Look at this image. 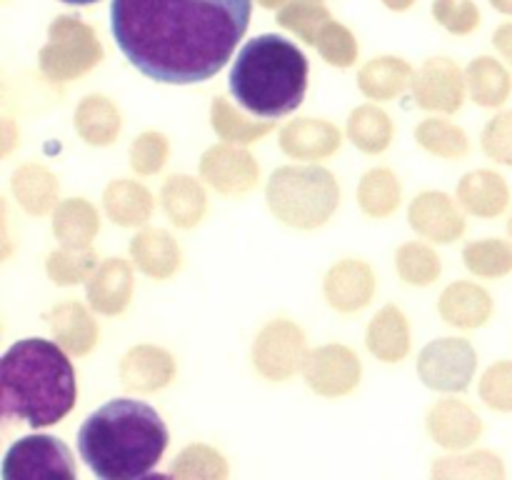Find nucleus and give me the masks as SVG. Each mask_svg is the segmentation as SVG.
Returning <instances> with one entry per match:
<instances>
[{
  "mask_svg": "<svg viewBox=\"0 0 512 480\" xmlns=\"http://www.w3.org/2000/svg\"><path fill=\"white\" fill-rule=\"evenodd\" d=\"M75 370L68 350L45 338H23L0 360L3 418L50 428L75 408Z\"/></svg>",
  "mask_w": 512,
  "mask_h": 480,
  "instance_id": "obj_3",
  "label": "nucleus"
},
{
  "mask_svg": "<svg viewBox=\"0 0 512 480\" xmlns=\"http://www.w3.org/2000/svg\"><path fill=\"white\" fill-rule=\"evenodd\" d=\"M98 230V210L85 198H68L53 210V235L65 248H90Z\"/></svg>",
  "mask_w": 512,
  "mask_h": 480,
  "instance_id": "obj_28",
  "label": "nucleus"
},
{
  "mask_svg": "<svg viewBox=\"0 0 512 480\" xmlns=\"http://www.w3.org/2000/svg\"><path fill=\"white\" fill-rule=\"evenodd\" d=\"M345 133H348L350 143L358 150H363V153L368 155H380L390 148V143H393L395 128L393 120H390V115L385 113L383 108L368 103L358 105V108L350 113Z\"/></svg>",
  "mask_w": 512,
  "mask_h": 480,
  "instance_id": "obj_31",
  "label": "nucleus"
},
{
  "mask_svg": "<svg viewBox=\"0 0 512 480\" xmlns=\"http://www.w3.org/2000/svg\"><path fill=\"white\" fill-rule=\"evenodd\" d=\"M465 83H468L470 98L480 108H500L508 103L512 93L508 68L488 55H480L465 68Z\"/></svg>",
  "mask_w": 512,
  "mask_h": 480,
  "instance_id": "obj_30",
  "label": "nucleus"
},
{
  "mask_svg": "<svg viewBox=\"0 0 512 480\" xmlns=\"http://www.w3.org/2000/svg\"><path fill=\"white\" fill-rule=\"evenodd\" d=\"M170 155V143L158 130H145L130 145V168L138 175H158L165 168Z\"/></svg>",
  "mask_w": 512,
  "mask_h": 480,
  "instance_id": "obj_40",
  "label": "nucleus"
},
{
  "mask_svg": "<svg viewBox=\"0 0 512 480\" xmlns=\"http://www.w3.org/2000/svg\"><path fill=\"white\" fill-rule=\"evenodd\" d=\"M435 13H438V20H443L445 28L453 30V33H470L478 25V15H475L470 5H463L460 10H450L443 0H438Z\"/></svg>",
  "mask_w": 512,
  "mask_h": 480,
  "instance_id": "obj_45",
  "label": "nucleus"
},
{
  "mask_svg": "<svg viewBox=\"0 0 512 480\" xmlns=\"http://www.w3.org/2000/svg\"><path fill=\"white\" fill-rule=\"evenodd\" d=\"M508 233H510V238H512V215H510V220H508Z\"/></svg>",
  "mask_w": 512,
  "mask_h": 480,
  "instance_id": "obj_49",
  "label": "nucleus"
},
{
  "mask_svg": "<svg viewBox=\"0 0 512 480\" xmlns=\"http://www.w3.org/2000/svg\"><path fill=\"white\" fill-rule=\"evenodd\" d=\"M328 18V13L323 10H288V13L280 15V23L285 28H290L293 33H298L305 43H318V25Z\"/></svg>",
  "mask_w": 512,
  "mask_h": 480,
  "instance_id": "obj_44",
  "label": "nucleus"
},
{
  "mask_svg": "<svg viewBox=\"0 0 512 480\" xmlns=\"http://www.w3.org/2000/svg\"><path fill=\"white\" fill-rule=\"evenodd\" d=\"M493 310L495 305L490 293L473 280H455L438 300L440 318L460 330L483 328L493 318Z\"/></svg>",
  "mask_w": 512,
  "mask_h": 480,
  "instance_id": "obj_19",
  "label": "nucleus"
},
{
  "mask_svg": "<svg viewBox=\"0 0 512 480\" xmlns=\"http://www.w3.org/2000/svg\"><path fill=\"white\" fill-rule=\"evenodd\" d=\"M323 293L330 308L338 313H358V310L368 308L375 295L373 268L358 258L338 260L325 273Z\"/></svg>",
  "mask_w": 512,
  "mask_h": 480,
  "instance_id": "obj_14",
  "label": "nucleus"
},
{
  "mask_svg": "<svg viewBox=\"0 0 512 480\" xmlns=\"http://www.w3.org/2000/svg\"><path fill=\"white\" fill-rule=\"evenodd\" d=\"M425 425H428L430 438L445 450L470 448V445L478 443L485 430L480 415L468 403H463L458 398L438 400L428 410Z\"/></svg>",
  "mask_w": 512,
  "mask_h": 480,
  "instance_id": "obj_15",
  "label": "nucleus"
},
{
  "mask_svg": "<svg viewBox=\"0 0 512 480\" xmlns=\"http://www.w3.org/2000/svg\"><path fill=\"white\" fill-rule=\"evenodd\" d=\"M173 478H228L230 468L223 453L205 443H193L175 458Z\"/></svg>",
  "mask_w": 512,
  "mask_h": 480,
  "instance_id": "obj_39",
  "label": "nucleus"
},
{
  "mask_svg": "<svg viewBox=\"0 0 512 480\" xmlns=\"http://www.w3.org/2000/svg\"><path fill=\"white\" fill-rule=\"evenodd\" d=\"M60 3H65V5H93V3H98V0H60Z\"/></svg>",
  "mask_w": 512,
  "mask_h": 480,
  "instance_id": "obj_48",
  "label": "nucleus"
},
{
  "mask_svg": "<svg viewBox=\"0 0 512 480\" xmlns=\"http://www.w3.org/2000/svg\"><path fill=\"white\" fill-rule=\"evenodd\" d=\"M265 200L275 218L295 230L323 228L335 215L340 188L335 175L320 165H283L265 185Z\"/></svg>",
  "mask_w": 512,
  "mask_h": 480,
  "instance_id": "obj_5",
  "label": "nucleus"
},
{
  "mask_svg": "<svg viewBox=\"0 0 512 480\" xmlns=\"http://www.w3.org/2000/svg\"><path fill=\"white\" fill-rule=\"evenodd\" d=\"M85 298L100 315H120L133 300V268L128 260L110 258L85 283Z\"/></svg>",
  "mask_w": 512,
  "mask_h": 480,
  "instance_id": "obj_18",
  "label": "nucleus"
},
{
  "mask_svg": "<svg viewBox=\"0 0 512 480\" xmlns=\"http://www.w3.org/2000/svg\"><path fill=\"white\" fill-rule=\"evenodd\" d=\"M413 68L405 60L385 55V58H373L365 63L358 73V88L365 98L375 103L393 100L413 83Z\"/></svg>",
  "mask_w": 512,
  "mask_h": 480,
  "instance_id": "obj_29",
  "label": "nucleus"
},
{
  "mask_svg": "<svg viewBox=\"0 0 512 480\" xmlns=\"http://www.w3.org/2000/svg\"><path fill=\"white\" fill-rule=\"evenodd\" d=\"M408 220L410 228L430 243L450 245L465 233V218L458 203L440 190H425L415 195L408 208Z\"/></svg>",
  "mask_w": 512,
  "mask_h": 480,
  "instance_id": "obj_13",
  "label": "nucleus"
},
{
  "mask_svg": "<svg viewBox=\"0 0 512 480\" xmlns=\"http://www.w3.org/2000/svg\"><path fill=\"white\" fill-rule=\"evenodd\" d=\"M395 270H398L403 283L425 288V285H433L440 278L443 263H440V255L430 245L420 243V240H410V243H403L395 250Z\"/></svg>",
  "mask_w": 512,
  "mask_h": 480,
  "instance_id": "obj_35",
  "label": "nucleus"
},
{
  "mask_svg": "<svg viewBox=\"0 0 512 480\" xmlns=\"http://www.w3.org/2000/svg\"><path fill=\"white\" fill-rule=\"evenodd\" d=\"M403 203V185L390 168H373L360 178L358 205L368 218H390Z\"/></svg>",
  "mask_w": 512,
  "mask_h": 480,
  "instance_id": "obj_32",
  "label": "nucleus"
},
{
  "mask_svg": "<svg viewBox=\"0 0 512 480\" xmlns=\"http://www.w3.org/2000/svg\"><path fill=\"white\" fill-rule=\"evenodd\" d=\"M200 178L220 195L238 198L258 185L260 168L250 150L238 143H218L200 158Z\"/></svg>",
  "mask_w": 512,
  "mask_h": 480,
  "instance_id": "obj_12",
  "label": "nucleus"
},
{
  "mask_svg": "<svg viewBox=\"0 0 512 480\" xmlns=\"http://www.w3.org/2000/svg\"><path fill=\"white\" fill-rule=\"evenodd\" d=\"M105 215L120 228H138L153 218L155 200L145 185L135 180H113L103 190Z\"/></svg>",
  "mask_w": 512,
  "mask_h": 480,
  "instance_id": "obj_26",
  "label": "nucleus"
},
{
  "mask_svg": "<svg viewBox=\"0 0 512 480\" xmlns=\"http://www.w3.org/2000/svg\"><path fill=\"white\" fill-rule=\"evenodd\" d=\"M480 400L495 413H512V360L493 363L480 378Z\"/></svg>",
  "mask_w": 512,
  "mask_h": 480,
  "instance_id": "obj_41",
  "label": "nucleus"
},
{
  "mask_svg": "<svg viewBox=\"0 0 512 480\" xmlns=\"http://www.w3.org/2000/svg\"><path fill=\"white\" fill-rule=\"evenodd\" d=\"M308 73V58L298 45L283 35L265 33L240 48L230 70V93L258 118H283L303 105Z\"/></svg>",
  "mask_w": 512,
  "mask_h": 480,
  "instance_id": "obj_4",
  "label": "nucleus"
},
{
  "mask_svg": "<svg viewBox=\"0 0 512 480\" xmlns=\"http://www.w3.org/2000/svg\"><path fill=\"white\" fill-rule=\"evenodd\" d=\"M168 443V425L158 410L130 398L100 405L78 430L80 458L103 480L163 478L150 473L163 460Z\"/></svg>",
  "mask_w": 512,
  "mask_h": 480,
  "instance_id": "obj_2",
  "label": "nucleus"
},
{
  "mask_svg": "<svg viewBox=\"0 0 512 480\" xmlns=\"http://www.w3.org/2000/svg\"><path fill=\"white\" fill-rule=\"evenodd\" d=\"M465 268L478 278L498 280L512 273V243L500 238L473 240L463 250Z\"/></svg>",
  "mask_w": 512,
  "mask_h": 480,
  "instance_id": "obj_36",
  "label": "nucleus"
},
{
  "mask_svg": "<svg viewBox=\"0 0 512 480\" xmlns=\"http://www.w3.org/2000/svg\"><path fill=\"white\" fill-rule=\"evenodd\" d=\"M175 358L160 345H133L120 360V383L133 393H155L173 383Z\"/></svg>",
  "mask_w": 512,
  "mask_h": 480,
  "instance_id": "obj_16",
  "label": "nucleus"
},
{
  "mask_svg": "<svg viewBox=\"0 0 512 480\" xmlns=\"http://www.w3.org/2000/svg\"><path fill=\"white\" fill-rule=\"evenodd\" d=\"M318 50L325 58V63L335 65V68H350L358 60V45L355 38L340 25H328L325 30H320L318 35Z\"/></svg>",
  "mask_w": 512,
  "mask_h": 480,
  "instance_id": "obj_42",
  "label": "nucleus"
},
{
  "mask_svg": "<svg viewBox=\"0 0 512 480\" xmlns=\"http://www.w3.org/2000/svg\"><path fill=\"white\" fill-rule=\"evenodd\" d=\"M308 353L305 330L288 318L270 320L253 340L255 370L273 383L290 380L298 370H303Z\"/></svg>",
  "mask_w": 512,
  "mask_h": 480,
  "instance_id": "obj_7",
  "label": "nucleus"
},
{
  "mask_svg": "<svg viewBox=\"0 0 512 480\" xmlns=\"http://www.w3.org/2000/svg\"><path fill=\"white\" fill-rule=\"evenodd\" d=\"M165 215L175 228L190 230L198 223H203L208 213V195H205L203 183L190 175H170L160 193Z\"/></svg>",
  "mask_w": 512,
  "mask_h": 480,
  "instance_id": "obj_25",
  "label": "nucleus"
},
{
  "mask_svg": "<svg viewBox=\"0 0 512 480\" xmlns=\"http://www.w3.org/2000/svg\"><path fill=\"white\" fill-rule=\"evenodd\" d=\"M98 255L90 248H65L60 245L58 250L48 255L45 260V273L53 280L55 285H63V288H70V285L88 283L90 275L98 270Z\"/></svg>",
  "mask_w": 512,
  "mask_h": 480,
  "instance_id": "obj_37",
  "label": "nucleus"
},
{
  "mask_svg": "<svg viewBox=\"0 0 512 480\" xmlns=\"http://www.w3.org/2000/svg\"><path fill=\"white\" fill-rule=\"evenodd\" d=\"M75 133L80 140L95 148H105L118 140L120 130H123V115H120L118 105L105 95H88L78 103L73 115Z\"/></svg>",
  "mask_w": 512,
  "mask_h": 480,
  "instance_id": "obj_24",
  "label": "nucleus"
},
{
  "mask_svg": "<svg viewBox=\"0 0 512 480\" xmlns=\"http://www.w3.org/2000/svg\"><path fill=\"white\" fill-rule=\"evenodd\" d=\"M495 48L500 50V55H503L505 60L512 65V25H505V28H500L498 33H495Z\"/></svg>",
  "mask_w": 512,
  "mask_h": 480,
  "instance_id": "obj_46",
  "label": "nucleus"
},
{
  "mask_svg": "<svg viewBox=\"0 0 512 480\" xmlns=\"http://www.w3.org/2000/svg\"><path fill=\"white\" fill-rule=\"evenodd\" d=\"M458 203L475 218H500L510 205V185L495 170H473L458 183Z\"/></svg>",
  "mask_w": 512,
  "mask_h": 480,
  "instance_id": "obj_21",
  "label": "nucleus"
},
{
  "mask_svg": "<svg viewBox=\"0 0 512 480\" xmlns=\"http://www.w3.org/2000/svg\"><path fill=\"white\" fill-rule=\"evenodd\" d=\"M10 188L20 208L33 218L48 215L58 208V178L45 165H20L10 178Z\"/></svg>",
  "mask_w": 512,
  "mask_h": 480,
  "instance_id": "obj_27",
  "label": "nucleus"
},
{
  "mask_svg": "<svg viewBox=\"0 0 512 480\" xmlns=\"http://www.w3.org/2000/svg\"><path fill=\"white\" fill-rule=\"evenodd\" d=\"M103 58L98 40L88 25L60 18L50 28V43L40 50L38 65L53 83H70L90 73Z\"/></svg>",
  "mask_w": 512,
  "mask_h": 480,
  "instance_id": "obj_6",
  "label": "nucleus"
},
{
  "mask_svg": "<svg viewBox=\"0 0 512 480\" xmlns=\"http://www.w3.org/2000/svg\"><path fill=\"white\" fill-rule=\"evenodd\" d=\"M413 98L415 105L428 113L453 115L465 103V70L450 58H430L425 60L413 75Z\"/></svg>",
  "mask_w": 512,
  "mask_h": 480,
  "instance_id": "obj_11",
  "label": "nucleus"
},
{
  "mask_svg": "<svg viewBox=\"0 0 512 480\" xmlns=\"http://www.w3.org/2000/svg\"><path fill=\"white\" fill-rule=\"evenodd\" d=\"M48 325L53 338L68 350L70 355H88L98 345L100 330L90 310L78 300H65L50 308Z\"/></svg>",
  "mask_w": 512,
  "mask_h": 480,
  "instance_id": "obj_22",
  "label": "nucleus"
},
{
  "mask_svg": "<svg viewBox=\"0 0 512 480\" xmlns=\"http://www.w3.org/2000/svg\"><path fill=\"white\" fill-rule=\"evenodd\" d=\"M415 140L423 150L438 158L458 160L465 158L470 150V138L460 125L450 123L445 118H425L415 128Z\"/></svg>",
  "mask_w": 512,
  "mask_h": 480,
  "instance_id": "obj_34",
  "label": "nucleus"
},
{
  "mask_svg": "<svg viewBox=\"0 0 512 480\" xmlns=\"http://www.w3.org/2000/svg\"><path fill=\"white\" fill-rule=\"evenodd\" d=\"M3 478L50 480L75 478V458L68 445L55 435L33 433L15 440L3 458Z\"/></svg>",
  "mask_w": 512,
  "mask_h": 480,
  "instance_id": "obj_8",
  "label": "nucleus"
},
{
  "mask_svg": "<svg viewBox=\"0 0 512 480\" xmlns=\"http://www.w3.org/2000/svg\"><path fill=\"white\" fill-rule=\"evenodd\" d=\"M483 150L490 160L512 168V110L490 118L483 130Z\"/></svg>",
  "mask_w": 512,
  "mask_h": 480,
  "instance_id": "obj_43",
  "label": "nucleus"
},
{
  "mask_svg": "<svg viewBox=\"0 0 512 480\" xmlns=\"http://www.w3.org/2000/svg\"><path fill=\"white\" fill-rule=\"evenodd\" d=\"M303 378L320 398H345L363 380V365L348 345H320L305 358Z\"/></svg>",
  "mask_w": 512,
  "mask_h": 480,
  "instance_id": "obj_10",
  "label": "nucleus"
},
{
  "mask_svg": "<svg viewBox=\"0 0 512 480\" xmlns=\"http://www.w3.org/2000/svg\"><path fill=\"white\" fill-rule=\"evenodd\" d=\"M3 125H5V148H3V153L8 155L10 148H13V123H10V120L5 118Z\"/></svg>",
  "mask_w": 512,
  "mask_h": 480,
  "instance_id": "obj_47",
  "label": "nucleus"
},
{
  "mask_svg": "<svg viewBox=\"0 0 512 480\" xmlns=\"http://www.w3.org/2000/svg\"><path fill=\"white\" fill-rule=\"evenodd\" d=\"M130 258L135 268L153 280H168L183 265L180 245L168 230L163 228H143L130 240Z\"/></svg>",
  "mask_w": 512,
  "mask_h": 480,
  "instance_id": "obj_20",
  "label": "nucleus"
},
{
  "mask_svg": "<svg viewBox=\"0 0 512 480\" xmlns=\"http://www.w3.org/2000/svg\"><path fill=\"white\" fill-rule=\"evenodd\" d=\"M433 478H505V463L493 450L448 455L433 463Z\"/></svg>",
  "mask_w": 512,
  "mask_h": 480,
  "instance_id": "obj_38",
  "label": "nucleus"
},
{
  "mask_svg": "<svg viewBox=\"0 0 512 480\" xmlns=\"http://www.w3.org/2000/svg\"><path fill=\"white\" fill-rule=\"evenodd\" d=\"M210 125L225 143L248 145L273 130V120H248L230 105L228 98H215L210 105Z\"/></svg>",
  "mask_w": 512,
  "mask_h": 480,
  "instance_id": "obj_33",
  "label": "nucleus"
},
{
  "mask_svg": "<svg viewBox=\"0 0 512 480\" xmlns=\"http://www.w3.org/2000/svg\"><path fill=\"white\" fill-rule=\"evenodd\" d=\"M478 370V353L465 338H438L418 355V375L435 393H463Z\"/></svg>",
  "mask_w": 512,
  "mask_h": 480,
  "instance_id": "obj_9",
  "label": "nucleus"
},
{
  "mask_svg": "<svg viewBox=\"0 0 512 480\" xmlns=\"http://www.w3.org/2000/svg\"><path fill=\"white\" fill-rule=\"evenodd\" d=\"M343 135L338 125L320 118H295L283 125L278 145L288 158L323 160L340 150Z\"/></svg>",
  "mask_w": 512,
  "mask_h": 480,
  "instance_id": "obj_17",
  "label": "nucleus"
},
{
  "mask_svg": "<svg viewBox=\"0 0 512 480\" xmlns=\"http://www.w3.org/2000/svg\"><path fill=\"white\" fill-rule=\"evenodd\" d=\"M410 323L398 305H385L373 315L365 345L383 363H403L410 353Z\"/></svg>",
  "mask_w": 512,
  "mask_h": 480,
  "instance_id": "obj_23",
  "label": "nucleus"
},
{
  "mask_svg": "<svg viewBox=\"0 0 512 480\" xmlns=\"http://www.w3.org/2000/svg\"><path fill=\"white\" fill-rule=\"evenodd\" d=\"M250 15L253 0H113L110 30L145 78L193 85L228 65Z\"/></svg>",
  "mask_w": 512,
  "mask_h": 480,
  "instance_id": "obj_1",
  "label": "nucleus"
}]
</instances>
